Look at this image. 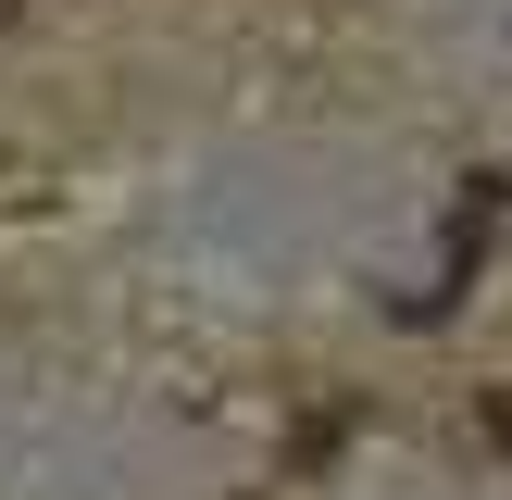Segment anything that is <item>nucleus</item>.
Here are the masks:
<instances>
[{"instance_id": "f03ea898", "label": "nucleus", "mask_w": 512, "mask_h": 500, "mask_svg": "<svg viewBox=\"0 0 512 500\" xmlns=\"http://www.w3.org/2000/svg\"><path fill=\"white\" fill-rule=\"evenodd\" d=\"M0 13H13V0H0Z\"/></svg>"}, {"instance_id": "f257e3e1", "label": "nucleus", "mask_w": 512, "mask_h": 500, "mask_svg": "<svg viewBox=\"0 0 512 500\" xmlns=\"http://www.w3.org/2000/svg\"><path fill=\"white\" fill-rule=\"evenodd\" d=\"M475 413H488V438L512 450V388H488V400H475Z\"/></svg>"}]
</instances>
